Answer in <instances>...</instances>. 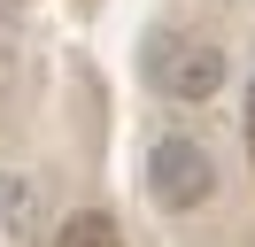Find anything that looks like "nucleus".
<instances>
[{"mask_svg": "<svg viewBox=\"0 0 255 247\" xmlns=\"http://www.w3.org/2000/svg\"><path fill=\"white\" fill-rule=\"evenodd\" d=\"M16 62V23H8V8H0V70Z\"/></svg>", "mask_w": 255, "mask_h": 247, "instance_id": "nucleus-5", "label": "nucleus"}, {"mask_svg": "<svg viewBox=\"0 0 255 247\" xmlns=\"http://www.w3.org/2000/svg\"><path fill=\"white\" fill-rule=\"evenodd\" d=\"M147 85L162 101H217L224 93V46L193 39V31H155L147 39Z\"/></svg>", "mask_w": 255, "mask_h": 247, "instance_id": "nucleus-2", "label": "nucleus"}, {"mask_svg": "<svg viewBox=\"0 0 255 247\" xmlns=\"http://www.w3.org/2000/svg\"><path fill=\"white\" fill-rule=\"evenodd\" d=\"M39 216H47V193H39L31 170H0V247H31Z\"/></svg>", "mask_w": 255, "mask_h": 247, "instance_id": "nucleus-3", "label": "nucleus"}, {"mask_svg": "<svg viewBox=\"0 0 255 247\" xmlns=\"http://www.w3.org/2000/svg\"><path fill=\"white\" fill-rule=\"evenodd\" d=\"M248 139H255V101H248Z\"/></svg>", "mask_w": 255, "mask_h": 247, "instance_id": "nucleus-6", "label": "nucleus"}, {"mask_svg": "<svg viewBox=\"0 0 255 247\" xmlns=\"http://www.w3.org/2000/svg\"><path fill=\"white\" fill-rule=\"evenodd\" d=\"M147 201H155L162 216L209 209V201H217V154H209L201 139H186V131L155 139V147H147Z\"/></svg>", "mask_w": 255, "mask_h": 247, "instance_id": "nucleus-1", "label": "nucleus"}, {"mask_svg": "<svg viewBox=\"0 0 255 247\" xmlns=\"http://www.w3.org/2000/svg\"><path fill=\"white\" fill-rule=\"evenodd\" d=\"M47 247H124V232H116V216L78 209V216H62V224H54V240H47Z\"/></svg>", "mask_w": 255, "mask_h": 247, "instance_id": "nucleus-4", "label": "nucleus"}]
</instances>
